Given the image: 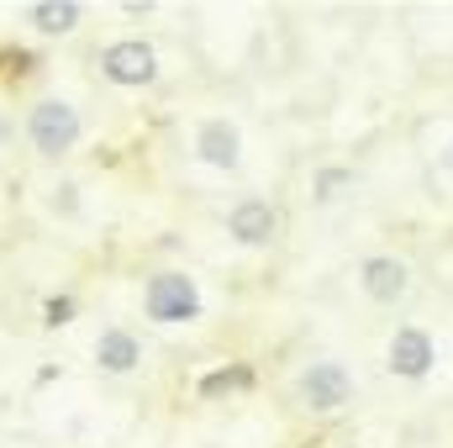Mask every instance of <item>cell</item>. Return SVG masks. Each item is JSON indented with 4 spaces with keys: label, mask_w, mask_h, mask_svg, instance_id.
<instances>
[{
    "label": "cell",
    "mask_w": 453,
    "mask_h": 448,
    "mask_svg": "<svg viewBox=\"0 0 453 448\" xmlns=\"http://www.w3.org/2000/svg\"><path fill=\"white\" fill-rule=\"evenodd\" d=\"M21 21H27L37 37H69V32H80L85 5H80V0H32V5L21 11Z\"/></svg>",
    "instance_id": "obj_10"
},
{
    "label": "cell",
    "mask_w": 453,
    "mask_h": 448,
    "mask_svg": "<svg viewBox=\"0 0 453 448\" xmlns=\"http://www.w3.org/2000/svg\"><path fill=\"white\" fill-rule=\"evenodd\" d=\"M142 317L153 328H196L206 322V290L190 269H153L142 280Z\"/></svg>",
    "instance_id": "obj_1"
},
{
    "label": "cell",
    "mask_w": 453,
    "mask_h": 448,
    "mask_svg": "<svg viewBox=\"0 0 453 448\" xmlns=\"http://www.w3.org/2000/svg\"><path fill=\"white\" fill-rule=\"evenodd\" d=\"M358 396V380L342 359H306L290 380V401L306 417H342Z\"/></svg>",
    "instance_id": "obj_2"
},
{
    "label": "cell",
    "mask_w": 453,
    "mask_h": 448,
    "mask_svg": "<svg viewBox=\"0 0 453 448\" xmlns=\"http://www.w3.org/2000/svg\"><path fill=\"white\" fill-rule=\"evenodd\" d=\"M353 285H358V296L369 306H385L390 312V306H401L411 296V264L401 253H364L353 264Z\"/></svg>",
    "instance_id": "obj_6"
},
{
    "label": "cell",
    "mask_w": 453,
    "mask_h": 448,
    "mask_svg": "<svg viewBox=\"0 0 453 448\" xmlns=\"http://www.w3.org/2000/svg\"><path fill=\"white\" fill-rule=\"evenodd\" d=\"M90 359H96V369L101 375H111V380H127V375H137L142 364H148V348H142V337L132 333V328H101L96 343H90Z\"/></svg>",
    "instance_id": "obj_9"
},
{
    "label": "cell",
    "mask_w": 453,
    "mask_h": 448,
    "mask_svg": "<svg viewBox=\"0 0 453 448\" xmlns=\"http://www.w3.org/2000/svg\"><path fill=\"white\" fill-rule=\"evenodd\" d=\"M438 169H443V174H449V180H453V137H449V143H443V153H438Z\"/></svg>",
    "instance_id": "obj_14"
},
{
    "label": "cell",
    "mask_w": 453,
    "mask_h": 448,
    "mask_svg": "<svg viewBox=\"0 0 453 448\" xmlns=\"http://www.w3.org/2000/svg\"><path fill=\"white\" fill-rule=\"evenodd\" d=\"M74 312H80V301H74L69 290H64V296H48V301H42V328H69Z\"/></svg>",
    "instance_id": "obj_12"
},
{
    "label": "cell",
    "mask_w": 453,
    "mask_h": 448,
    "mask_svg": "<svg viewBox=\"0 0 453 448\" xmlns=\"http://www.w3.org/2000/svg\"><path fill=\"white\" fill-rule=\"evenodd\" d=\"M353 185H358V169H353V164H317V169H311V201H317V206L348 201Z\"/></svg>",
    "instance_id": "obj_11"
},
{
    "label": "cell",
    "mask_w": 453,
    "mask_h": 448,
    "mask_svg": "<svg viewBox=\"0 0 453 448\" xmlns=\"http://www.w3.org/2000/svg\"><path fill=\"white\" fill-rule=\"evenodd\" d=\"M242 385H253V369H248V364H237V369H222V375H211V380H206L201 390H206V396H217V390H242Z\"/></svg>",
    "instance_id": "obj_13"
},
{
    "label": "cell",
    "mask_w": 453,
    "mask_h": 448,
    "mask_svg": "<svg viewBox=\"0 0 453 448\" xmlns=\"http://www.w3.org/2000/svg\"><path fill=\"white\" fill-rule=\"evenodd\" d=\"M190 153L201 169H217V174H237L242 169V127L232 116H201L190 127Z\"/></svg>",
    "instance_id": "obj_7"
},
{
    "label": "cell",
    "mask_w": 453,
    "mask_h": 448,
    "mask_svg": "<svg viewBox=\"0 0 453 448\" xmlns=\"http://www.w3.org/2000/svg\"><path fill=\"white\" fill-rule=\"evenodd\" d=\"M21 132H27V148H32L37 158L58 164V158H69V153L85 143V116H80L74 101H64V96H42V101L27 106Z\"/></svg>",
    "instance_id": "obj_3"
},
{
    "label": "cell",
    "mask_w": 453,
    "mask_h": 448,
    "mask_svg": "<svg viewBox=\"0 0 453 448\" xmlns=\"http://www.w3.org/2000/svg\"><path fill=\"white\" fill-rule=\"evenodd\" d=\"M222 227H226V237L237 243V248H274L280 243V206L269 201V196H237L232 206H226V217H222Z\"/></svg>",
    "instance_id": "obj_8"
},
{
    "label": "cell",
    "mask_w": 453,
    "mask_h": 448,
    "mask_svg": "<svg viewBox=\"0 0 453 448\" xmlns=\"http://www.w3.org/2000/svg\"><path fill=\"white\" fill-rule=\"evenodd\" d=\"M385 375L406 380V385H422L438 375V337L427 322H401L385 337Z\"/></svg>",
    "instance_id": "obj_5"
},
{
    "label": "cell",
    "mask_w": 453,
    "mask_h": 448,
    "mask_svg": "<svg viewBox=\"0 0 453 448\" xmlns=\"http://www.w3.org/2000/svg\"><path fill=\"white\" fill-rule=\"evenodd\" d=\"M96 74L111 85V90H153L164 64H158V48L148 37H116L96 53Z\"/></svg>",
    "instance_id": "obj_4"
}]
</instances>
